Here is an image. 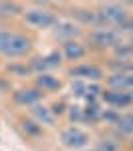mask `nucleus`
<instances>
[{"label":"nucleus","instance_id":"nucleus-1","mask_svg":"<svg viewBox=\"0 0 133 151\" xmlns=\"http://www.w3.org/2000/svg\"><path fill=\"white\" fill-rule=\"evenodd\" d=\"M30 50V38L14 32V30H6L0 28V55L8 58H18L24 57Z\"/></svg>","mask_w":133,"mask_h":151},{"label":"nucleus","instance_id":"nucleus-2","mask_svg":"<svg viewBox=\"0 0 133 151\" xmlns=\"http://www.w3.org/2000/svg\"><path fill=\"white\" fill-rule=\"evenodd\" d=\"M95 14H97V22L103 24L105 28H109L111 24L125 26L127 20H129L127 18V10L123 6H119V4H103Z\"/></svg>","mask_w":133,"mask_h":151},{"label":"nucleus","instance_id":"nucleus-3","mask_svg":"<svg viewBox=\"0 0 133 151\" xmlns=\"http://www.w3.org/2000/svg\"><path fill=\"white\" fill-rule=\"evenodd\" d=\"M24 20L35 28H50L57 24V16L45 8H30L24 12Z\"/></svg>","mask_w":133,"mask_h":151},{"label":"nucleus","instance_id":"nucleus-4","mask_svg":"<svg viewBox=\"0 0 133 151\" xmlns=\"http://www.w3.org/2000/svg\"><path fill=\"white\" fill-rule=\"evenodd\" d=\"M60 143L65 147H69V149H81V147H85L89 143V135L85 131H81V129L71 127L60 133Z\"/></svg>","mask_w":133,"mask_h":151},{"label":"nucleus","instance_id":"nucleus-5","mask_svg":"<svg viewBox=\"0 0 133 151\" xmlns=\"http://www.w3.org/2000/svg\"><path fill=\"white\" fill-rule=\"evenodd\" d=\"M91 42L97 45V47H115L117 45V32L113 28H97L91 32Z\"/></svg>","mask_w":133,"mask_h":151},{"label":"nucleus","instance_id":"nucleus-6","mask_svg":"<svg viewBox=\"0 0 133 151\" xmlns=\"http://www.w3.org/2000/svg\"><path fill=\"white\" fill-rule=\"evenodd\" d=\"M12 99H14V103H18V105H32L35 107L42 99V93L38 89H18L16 93L12 95Z\"/></svg>","mask_w":133,"mask_h":151},{"label":"nucleus","instance_id":"nucleus-7","mask_svg":"<svg viewBox=\"0 0 133 151\" xmlns=\"http://www.w3.org/2000/svg\"><path fill=\"white\" fill-rule=\"evenodd\" d=\"M71 77H77L79 81L81 79H91V81H99L103 77V73L99 67L93 65H79V67H73L71 69Z\"/></svg>","mask_w":133,"mask_h":151},{"label":"nucleus","instance_id":"nucleus-8","mask_svg":"<svg viewBox=\"0 0 133 151\" xmlns=\"http://www.w3.org/2000/svg\"><path fill=\"white\" fill-rule=\"evenodd\" d=\"M103 99H105V103L113 105V107H127L133 103L131 93H127V91H109L103 95Z\"/></svg>","mask_w":133,"mask_h":151},{"label":"nucleus","instance_id":"nucleus-9","mask_svg":"<svg viewBox=\"0 0 133 151\" xmlns=\"http://www.w3.org/2000/svg\"><path fill=\"white\" fill-rule=\"evenodd\" d=\"M85 52H87V48L79 40H67L63 45V55L69 58V60H81L85 57Z\"/></svg>","mask_w":133,"mask_h":151},{"label":"nucleus","instance_id":"nucleus-10","mask_svg":"<svg viewBox=\"0 0 133 151\" xmlns=\"http://www.w3.org/2000/svg\"><path fill=\"white\" fill-rule=\"evenodd\" d=\"M32 117L36 119V123L38 125H55V115H52V111L48 109V107H45V105H35L32 109Z\"/></svg>","mask_w":133,"mask_h":151},{"label":"nucleus","instance_id":"nucleus-11","mask_svg":"<svg viewBox=\"0 0 133 151\" xmlns=\"http://www.w3.org/2000/svg\"><path fill=\"white\" fill-rule=\"evenodd\" d=\"M36 87H38V91H40V89H42V91H59L60 81L57 77L48 75V73H42V75L36 77Z\"/></svg>","mask_w":133,"mask_h":151},{"label":"nucleus","instance_id":"nucleus-12","mask_svg":"<svg viewBox=\"0 0 133 151\" xmlns=\"http://www.w3.org/2000/svg\"><path fill=\"white\" fill-rule=\"evenodd\" d=\"M109 87H113V89H129L133 87V75H125V73H117V75H113V77H109Z\"/></svg>","mask_w":133,"mask_h":151},{"label":"nucleus","instance_id":"nucleus-13","mask_svg":"<svg viewBox=\"0 0 133 151\" xmlns=\"http://www.w3.org/2000/svg\"><path fill=\"white\" fill-rule=\"evenodd\" d=\"M115 125H117V129H119L123 135H133V113L121 115Z\"/></svg>","mask_w":133,"mask_h":151},{"label":"nucleus","instance_id":"nucleus-14","mask_svg":"<svg viewBox=\"0 0 133 151\" xmlns=\"http://www.w3.org/2000/svg\"><path fill=\"white\" fill-rule=\"evenodd\" d=\"M55 35L59 36V38H65V36H77L79 35V28L71 22H57V30H55Z\"/></svg>","mask_w":133,"mask_h":151},{"label":"nucleus","instance_id":"nucleus-15","mask_svg":"<svg viewBox=\"0 0 133 151\" xmlns=\"http://www.w3.org/2000/svg\"><path fill=\"white\" fill-rule=\"evenodd\" d=\"M22 129L28 133V135H32V137H36V135L42 133V127H40L36 121H22Z\"/></svg>","mask_w":133,"mask_h":151},{"label":"nucleus","instance_id":"nucleus-16","mask_svg":"<svg viewBox=\"0 0 133 151\" xmlns=\"http://www.w3.org/2000/svg\"><path fill=\"white\" fill-rule=\"evenodd\" d=\"M97 151H119V145H117V141H113V139H101Z\"/></svg>","mask_w":133,"mask_h":151},{"label":"nucleus","instance_id":"nucleus-17","mask_svg":"<svg viewBox=\"0 0 133 151\" xmlns=\"http://www.w3.org/2000/svg\"><path fill=\"white\" fill-rule=\"evenodd\" d=\"M42 60H45L47 69L59 67V65H60V52H50V55H47V57H42Z\"/></svg>","mask_w":133,"mask_h":151},{"label":"nucleus","instance_id":"nucleus-18","mask_svg":"<svg viewBox=\"0 0 133 151\" xmlns=\"http://www.w3.org/2000/svg\"><path fill=\"white\" fill-rule=\"evenodd\" d=\"M77 16H79L83 22H87V24L97 22V14H95V12H91V10H77Z\"/></svg>","mask_w":133,"mask_h":151},{"label":"nucleus","instance_id":"nucleus-19","mask_svg":"<svg viewBox=\"0 0 133 151\" xmlns=\"http://www.w3.org/2000/svg\"><path fill=\"white\" fill-rule=\"evenodd\" d=\"M18 10L20 8L14 2H0V14H16Z\"/></svg>","mask_w":133,"mask_h":151},{"label":"nucleus","instance_id":"nucleus-20","mask_svg":"<svg viewBox=\"0 0 133 151\" xmlns=\"http://www.w3.org/2000/svg\"><path fill=\"white\" fill-rule=\"evenodd\" d=\"M69 117H71V121H85L83 109H81V107H71V111H69Z\"/></svg>","mask_w":133,"mask_h":151},{"label":"nucleus","instance_id":"nucleus-21","mask_svg":"<svg viewBox=\"0 0 133 151\" xmlns=\"http://www.w3.org/2000/svg\"><path fill=\"white\" fill-rule=\"evenodd\" d=\"M73 93L79 95V97H83V95L87 93V87H85L81 81H75V83H73Z\"/></svg>","mask_w":133,"mask_h":151},{"label":"nucleus","instance_id":"nucleus-22","mask_svg":"<svg viewBox=\"0 0 133 151\" xmlns=\"http://www.w3.org/2000/svg\"><path fill=\"white\" fill-rule=\"evenodd\" d=\"M123 28H125V30H131V32H133V18H131V20H127V24H125Z\"/></svg>","mask_w":133,"mask_h":151},{"label":"nucleus","instance_id":"nucleus-23","mask_svg":"<svg viewBox=\"0 0 133 151\" xmlns=\"http://www.w3.org/2000/svg\"><path fill=\"white\" fill-rule=\"evenodd\" d=\"M131 147H133V141H131Z\"/></svg>","mask_w":133,"mask_h":151}]
</instances>
